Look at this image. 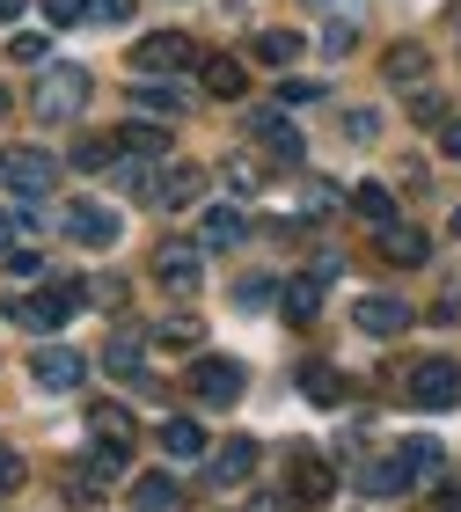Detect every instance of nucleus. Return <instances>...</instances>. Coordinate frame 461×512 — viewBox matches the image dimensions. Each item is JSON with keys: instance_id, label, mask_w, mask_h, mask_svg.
Returning <instances> with one entry per match:
<instances>
[{"instance_id": "nucleus-1", "label": "nucleus", "mask_w": 461, "mask_h": 512, "mask_svg": "<svg viewBox=\"0 0 461 512\" xmlns=\"http://www.w3.org/2000/svg\"><path fill=\"white\" fill-rule=\"evenodd\" d=\"M88 439H96V454H88V469L103 483H118L132 469V447H140V425H132L125 403H88Z\"/></svg>"}, {"instance_id": "nucleus-2", "label": "nucleus", "mask_w": 461, "mask_h": 512, "mask_svg": "<svg viewBox=\"0 0 461 512\" xmlns=\"http://www.w3.org/2000/svg\"><path fill=\"white\" fill-rule=\"evenodd\" d=\"M81 110H88V66H59L52 59L37 74V118L44 125H74Z\"/></svg>"}, {"instance_id": "nucleus-3", "label": "nucleus", "mask_w": 461, "mask_h": 512, "mask_svg": "<svg viewBox=\"0 0 461 512\" xmlns=\"http://www.w3.org/2000/svg\"><path fill=\"white\" fill-rule=\"evenodd\" d=\"M52 176H59V161L44 147H0V191L8 198H44Z\"/></svg>"}, {"instance_id": "nucleus-4", "label": "nucleus", "mask_w": 461, "mask_h": 512, "mask_svg": "<svg viewBox=\"0 0 461 512\" xmlns=\"http://www.w3.org/2000/svg\"><path fill=\"white\" fill-rule=\"evenodd\" d=\"M410 403H418V410H454L461 403V366L447 352L418 359V366H410Z\"/></svg>"}, {"instance_id": "nucleus-5", "label": "nucleus", "mask_w": 461, "mask_h": 512, "mask_svg": "<svg viewBox=\"0 0 461 512\" xmlns=\"http://www.w3.org/2000/svg\"><path fill=\"white\" fill-rule=\"evenodd\" d=\"M183 388H191L205 410H227V403L242 395V366H235V359H220V352H205V359H191V374H183Z\"/></svg>"}, {"instance_id": "nucleus-6", "label": "nucleus", "mask_w": 461, "mask_h": 512, "mask_svg": "<svg viewBox=\"0 0 461 512\" xmlns=\"http://www.w3.org/2000/svg\"><path fill=\"white\" fill-rule=\"evenodd\" d=\"M154 278L169 293H198V278H205V249H198V235H169L154 249Z\"/></svg>"}, {"instance_id": "nucleus-7", "label": "nucleus", "mask_w": 461, "mask_h": 512, "mask_svg": "<svg viewBox=\"0 0 461 512\" xmlns=\"http://www.w3.org/2000/svg\"><path fill=\"white\" fill-rule=\"evenodd\" d=\"M59 235L81 242V249H110V242H118V213H110L103 198H74V205L59 213Z\"/></svg>"}, {"instance_id": "nucleus-8", "label": "nucleus", "mask_w": 461, "mask_h": 512, "mask_svg": "<svg viewBox=\"0 0 461 512\" xmlns=\"http://www.w3.org/2000/svg\"><path fill=\"white\" fill-rule=\"evenodd\" d=\"M191 59H198V44L183 37V30H154V37L132 44V66H140V81H147V74H183Z\"/></svg>"}, {"instance_id": "nucleus-9", "label": "nucleus", "mask_w": 461, "mask_h": 512, "mask_svg": "<svg viewBox=\"0 0 461 512\" xmlns=\"http://www.w3.org/2000/svg\"><path fill=\"white\" fill-rule=\"evenodd\" d=\"M249 139H257V147H264L271 161H279V169H301V154H308V139L293 132V125L279 118V110H257V118H249Z\"/></svg>"}, {"instance_id": "nucleus-10", "label": "nucleus", "mask_w": 461, "mask_h": 512, "mask_svg": "<svg viewBox=\"0 0 461 512\" xmlns=\"http://www.w3.org/2000/svg\"><path fill=\"white\" fill-rule=\"evenodd\" d=\"M81 308H88V286H44L37 300H22L15 315L30 322V330H59V322H66V315H81Z\"/></svg>"}, {"instance_id": "nucleus-11", "label": "nucleus", "mask_w": 461, "mask_h": 512, "mask_svg": "<svg viewBox=\"0 0 461 512\" xmlns=\"http://www.w3.org/2000/svg\"><path fill=\"white\" fill-rule=\"evenodd\" d=\"M337 491V476H330V461H315V454H293V476H286V498L293 512H315L322 498Z\"/></svg>"}, {"instance_id": "nucleus-12", "label": "nucleus", "mask_w": 461, "mask_h": 512, "mask_svg": "<svg viewBox=\"0 0 461 512\" xmlns=\"http://www.w3.org/2000/svg\"><path fill=\"white\" fill-rule=\"evenodd\" d=\"M30 374H37V388H81L88 381V352L44 344V352H30Z\"/></svg>"}, {"instance_id": "nucleus-13", "label": "nucleus", "mask_w": 461, "mask_h": 512, "mask_svg": "<svg viewBox=\"0 0 461 512\" xmlns=\"http://www.w3.org/2000/svg\"><path fill=\"white\" fill-rule=\"evenodd\" d=\"M257 461H264L257 439H220V454H213V483H220V491H242V483L257 476Z\"/></svg>"}, {"instance_id": "nucleus-14", "label": "nucleus", "mask_w": 461, "mask_h": 512, "mask_svg": "<svg viewBox=\"0 0 461 512\" xmlns=\"http://www.w3.org/2000/svg\"><path fill=\"white\" fill-rule=\"evenodd\" d=\"M352 322L366 337H396V330H410V308L396 293H359V308H352Z\"/></svg>"}, {"instance_id": "nucleus-15", "label": "nucleus", "mask_w": 461, "mask_h": 512, "mask_svg": "<svg viewBox=\"0 0 461 512\" xmlns=\"http://www.w3.org/2000/svg\"><path fill=\"white\" fill-rule=\"evenodd\" d=\"M242 235H249V227H242L235 205H205V213H198V249H235Z\"/></svg>"}, {"instance_id": "nucleus-16", "label": "nucleus", "mask_w": 461, "mask_h": 512, "mask_svg": "<svg viewBox=\"0 0 461 512\" xmlns=\"http://www.w3.org/2000/svg\"><path fill=\"white\" fill-rule=\"evenodd\" d=\"M198 191H205V169H191V161H176V169H161V183H154V205H198Z\"/></svg>"}, {"instance_id": "nucleus-17", "label": "nucleus", "mask_w": 461, "mask_h": 512, "mask_svg": "<svg viewBox=\"0 0 461 512\" xmlns=\"http://www.w3.org/2000/svg\"><path fill=\"white\" fill-rule=\"evenodd\" d=\"M352 213H359L366 227H381V235H388V227H403V220H396V191H388V183H359V191H352Z\"/></svg>"}, {"instance_id": "nucleus-18", "label": "nucleus", "mask_w": 461, "mask_h": 512, "mask_svg": "<svg viewBox=\"0 0 461 512\" xmlns=\"http://www.w3.org/2000/svg\"><path fill=\"white\" fill-rule=\"evenodd\" d=\"M410 483H418V476L403 469V454H388V461H374V469H359V491H366V498H403Z\"/></svg>"}, {"instance_id": "nucleus-19", "label": "nucleus", "mask_w": 461, "mask_h": 512, "mask_svg": "<svg viewBox=\"0 0 461 512\" xmlns=\"http://www.w3.org/2000/svg\"><path fill=\"white\" fill-rule=\"evenodd\" d=\"M396 454H403V469H410V476H447V447H440L432 432H410Z\"/></svg>"}, {"instance_id": "nucleus-20", "label": "nucleus", "mask_w": 461, "mask_h": 512, "mask_svg": "<svg viewBox=\"0 0 461 512\" xmlns=\"http://www.w3.org/2000/svg\"><path fill=\"white\" fill-rule=\"evenodd\" d=\"M118 154H125V147H118V139H103V132H81V139H74V169H81V176L118 169Z\"/></svg>"}, {"instance_id": "nucleus-21", "label": "nucleus", "mask_w": 461, "mask_h": 512, "mask_svg": "<svg viewBox=\"0 0 461 512\" xmlns=\"http://www.w3.org/2000/svg\"><path fill=\"white\" fill-rule=\"evenodd\" d=\"M132 512H183L176 476H140V483H132Z\"/></svg>"}, {"instance_id": "nucleus-22", "label": "nucleus", "mask_w": 461, "mask_h": 512, "mask_svg": "<svg viewBox=\"0 0 461 512\" xmlns=\"http://www.w3.org/2000/svg\"><path fill=\"white\" fill-rule=\"evenodd\" d=\"M381 66H388V81H396V88H418V81L432 74V52H425V44H396Z\"/></svg>"}, {"instance_id": "nucleus-23", "label": "nucleus", "mask_w": 461, "mask_h": 512, "mask_svg": "<svg viewBox=\"0 0 461 512\" xmlns=\"http://www.w3.org/2000/svg\"><path fill=\"white\" fill-rule=\"evenodd\" d=\"M161 447H169L176 461H198L205 454V425L198 417H169V425H161Z\"/></svg>"}, {"instance_id": "nucleus-24", "label": "nucleus", "mask_w": 461, "mask_h": 512, "mask_svg": "<svg viewBox=\"0 0 461 512\" xmlns=\"http://www.w3.org/2000/svg\"><path fill=\"white\" fill-rule=\"evenodd\" d=\"M183 103H191V96L169 88V74H147L140 81V110H154V118H183Z\"/></svg>"}, {"instance_id": "nucleus-25", "label": "nucleus", "mask_w": 461, "mask_h": 512, "mask_svg": "<svg viewBox=\"0 0 461 512\" xmlns=\"http://www.w3.org/2000/svg\"><path fill=\"white\" fill-rule=\"evenodd\" d=\"M242 88H249V66H242V59H213V66H205V96L235 103Z\"/></svg>"}, {"instance_id": "nucleus-26", "label": "nucleus", "mask_w": 461, "mask_h": 512, "mask_svg": "<svg viewBox=\"0 0 461 512\" xmlns=\"http://www.w3.org/2000/svg\"><path fill=\"white\" fill-rule=\"evenodd\" d=\"M425 256H432V242H425V227H388V264L418 271Z\"/></svg>"}, {"instance_id": "nucleus-27", "label": "nucleus", "mask_w": 461, "mask_h": 512, "mask_svg": "<svg viewBox=\"0 0 461 512\" xmlns=\"http://www.w3.org/2000/svg\"><path fill=\"white\" fill-rule=\"evenodd\" d=\"M286 315L293 322H315L322 315V271H308V278H293V286H286Z\"/></svg>"}, {"instance_id": "nucleus-28", "label": "nucleus", "mask_w": 461, "mask_h": 512, "mask_svg": "<svg viewBox=\"0 0 461 512\" xmlns=\"http://www.w3.org/2000/svg\"><path fill=\"white\" fill-rule=\"evenodd\" d=\"M8 59L44 74V66H52V37H44V30H15V37H8Z\"/></svg>"}, {"instance_id": "nucleus-29", "label": "nucleus", "mask_w": 461, "mask_h": 512, "mask_svg": "<svg viewBox=\"0 0 461 512\" xmlns=\"http://www.w3.org/2000/svg\"><path fill=\"white\" fill-rule=\"evenodd\" d=\"M301 52H308V44L293 37V30H264V37H257V59H264V66H293Z\"/></svg>"}, {"instance_id": "nucleus-30", "label": "nucleus", "mask_w": 461, "mask_h": 512, "mask_svg": "<svg viewBox=\"0 0 461 512\" xmlns=\"http://www.w3.org/2000/svg\"><path fill=\"white\" fill-rule=\"evenodd\" d=\"M103 366H110L118 381H147V359H140V344H132V337H118V344H110V352H103Z\"/></svg>"}, {"instance_id": "nucleus-31", "label": "nucleus", "mask_w": 461, "mask_h": 512, "mask_svg": "<svg viewBox=\"0 0 461 512\" xmlns=\"http://www.w3.org/2000/svg\"><path fill=\"white\" fill-rule=\"evenodd\" d=\"M118 147H125V154H147V161H154L161 147H169V132H161V125H125V132H118Z\"/></svg>"}, {"instance_id": "nucleus-32", "label": "nucleus", "mask_w": 461, "mask_h": 512, "mask_svg": "<svg viewBox=\"0 0 461 512\" xmlns=\"http://www.w3.org/2000/svg\"><path fill=\"white\" fill-rule=\"evenodd\" d=\"M301 388L315 395V403H337V395H344V381L330 374V366H308V374H301Z\"/></svg>"}, {"instance_id": "nucleus-33", "label": "nucleus", "mask_w": 461, "mask_h": 512, "mask_svg": "<svg viewBox=\"0 0 461 512\" xmlns=\"http://www.w3.org/2000/svg\"><path fill=\"white\" fill-rule=\"evenodd\" d=\"M154 337H161V344H205V330H198L191 315H169V322H161Z\"/></svg>"}, {"instance_id": "nucleus-34", "label": "nucleus", "mask_w": 461, "mask_h": 512, "mask_svg": "<svg viewBox=\"0 0 461 512\" xmlns=\"http://www.w3.org/2000/svg\"><path fill=\"white\" fill-rule=\"evenodd\" d=\"M81 15H88V0H44V22H52V30H74Z\"/></svg>"}, {"instance_id": "nucleus-35", "label": "nucleus", "mask_w": 461, "mask_h": 512, "mask_svg": "<svg viewBox=\"0 0 461 512\" xmlns=\"http://www.w3.org/2000/svg\"><path fill=\"white\" fill-rule=\"evenodd\" d=\"M15 235H37V220L30 213H0V256L15 249Z\"/></svg>"}, {"instance_id": "nucleus-36", "label": "nucleus", "mask_w": 461, "mask_h": 512, "mask_svg": "<svg viewBox=\"0 0 461 512\" xmlns=\"http://www.w3.org/2000/svg\"><path fill=\"white\" fill-rule=\"evenodd\" d=\"M227 191H235V198H249V191H257V169H249V161H227Z\"/></svg>"}, {"instance_id": "nucleus-37", "label": "nucleus", "mask_w": 461, "mask_h": 512, "mask_svg": "<svg viewBox=\"0 0 461 512\" xmlns=\"http://www.w3.org/2000/svg\"><path fill=\"white\" fill-rule=\"evenodd\" d=\"M88 300H96V308H125V278H96Z\"/></svg>"}, {"instance_id": "nucleus-38", "label": "nucleus", "mask_w": 461, "mask_h": 512, "mask_svg": "<svg viewBox=\"0 0 461 512\" xmlns=\"http://www.w3.org/2000/svg\"><path fill=\"white\" fill-rule=\"evenodd\" d=\"M279 293H286V286H271V278H249V286H242V300H249V308H271Z\"/></svg>"}, {"instance_id": "nucleus-39", "label": "nucleus", "mask_w": 461, "mask_h": 512, "mask_svg": "<svg viewBox=\"0 0 461 512\" xmlns=\"http://www.w3.org/2000/svg\"><path fill=\"white\" fill-rule=\"evenodd\" d=\"M88 15L96 22H132V0H88Z\"/></svg>"}, {"instance_id": "nucleus-40", "label": "nucleus", "mask_w": 461, "mask_h": 512, "mask_svg": "<svg viewBox=\"0 0 461 512\" xmlns=\"http://www.w3.org/2000/svg\"><path fill=\"white\" fill-rule=\"evenodd\" d=\"M8 271H15V278H37L44 256H37V249H8Z\"/></svg>"}, {"instance_id": "nucleus-41", "label": "nucleus", "mask_w": 461, "mask_h": 512, "mask_svg": "<svg viewBox=\"0 0 461 512\" xmlns=\"http://www.w3.org/2000/svg\"><path fill=\"white\" fill-rule=\"evenodd\" d=\"M322 52H330V59L352 52V22H330V30H322Z\"/></svg>"}, {"instance_id": "nucleus-42", "label": "nucleus", "mask_w": 461, "mask_h": 512, "mask_svg": "<svg viewBox=\"0 0 461 512\" xmlns=\"http://www.w3.org/2000/svg\"><path fill=\"white\" fill-rule=\"evenodd\" d=\"M425 512H461V483H440V491L425 498Z\"/></svg>"}, {"instance_id": "nucleus-43", "label": "nucleus", "mask_w": 461, "mask_h": 512, "mask_svg": "<svg viewBox=\"0 0 461 512\" xmlns=\"http://www.w3.org/2000/svg\"><path fill=\"white\" fill-rule=\"evenodd\" d=\"M15 483H22V454L0 447V491H15Z\"/></svg>"}, {"instance_id": "nucleus-44", "label": "nucleus", "mask_w": 461, "mask_h": 512, "mask_svg": "<svg viewBox=\"0 0 461 512\" xmlns=\"http://www.w3.org/2000/svg\"><path fill=\"white\" fill-rule=\"evenodd\" d=\"M440 154H447V161H461V118H447V125H440Z\"/></svg>"}, {"instance_id": "nucleus-45", "label": "nucleus", "mask_w": 461, "mask_h": 512, "mask_svg": "<svg viewBox=\"0 0 461 512\" xmlns=\"http://www.w3.org/2000/svg\"><path fill=\"white\" fill-rule=\"evenodd\" d=\"M249 512H293V498H279V491H264V498H249Z\"/></svg>"}, {"instance_id": "nucleus-46", "label": "nucleus", "mask_w": 461, "mask_h": 512, "mask_svg": "<svg viewBox=\"0 0 461 512\" xmlns=\"http://www.w3.org/2000/svg\"><path fill=\"white\" fill-rule=\"evenodd\" d=\"M22 15V0H0V22H15Z\"/></svg>"}, {"instance_id": "nucleus-47", "label": "nucleus", "mask_w": 461, "mask_h": 512, "mask_svg": "<svg viewBox=\"0 0 461 512\" xmlns=\"http://www.w3.org/2000/svg\"><path fill=\"white\" fill-rule=\"evenodd\" d=\"M447 235H461V205H454V220H447Z\"/></svg>"}, {"instance_id": "nucleus-48", "label": "nucleus", "mask_w": 461, "mask_h": 512, "mask_svg": "<svg viewBox=\"0 0 461 512\" xmlns=\"http://www.w3.org/2000/svg\"><path fill=\"white\" fill-rule=\"evenodd\" d=\"M0 118H8V88H0Z\"/></svg>"}, {"instance_id": "nucleus-49", "label": "nucleus", "mask_w": 461, "mask_h": 512, "mask_svg": "<svg viewBox=\"0 0 461 512\" xmlns=\"http://www.w3.org/2000/svg\"><path fill=\"white\" fill-rule=\"evenodd\" d=\"M308 8H337V0H308Z\"/></svg>"}]
</instances>
